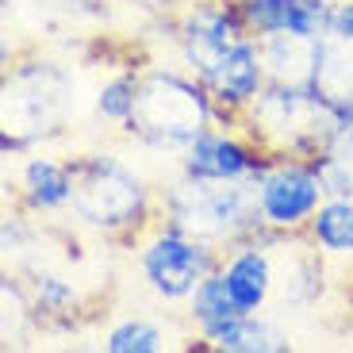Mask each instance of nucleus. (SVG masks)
<instances>
[{"mask_svg": "<svg viewBox=\"0 0 353 353\" xmlns=\"http://www.w3.org/2000/svg\"><path fill=\"white\" fill-rule=\"evenodd\" d=\"M215 123H239V119L223 112L219 100L208 92V85L200 77H192L181 62L176 65L158 62L139 70L134 112L119 134L127 142H134L139 150L154 154V158L176 161Z\"/></svg>", "mask_w": 353, "mask_h": 353, "instance_id": "nucleus-1", "label": "nucleus"}, {"mask_svg": "<svg viewBox=\"0 0 353 353\" xmlns=\"http://www.w3.org/2000/svg\"><path fill=\"white\" fill-rule=\"evenodd\" d=\"M77 188L65 219L73 230L104 242H139L158 223V188L139 165L115 150H85L73 158Z\"/></svg>", "mask_w": 353, "mask_h": 353, "instance_id": "nucleus-2", "label": "nucleus"}, {"mask_svg": "<svg viewBox=\"0 0 353 353\" xmlns=\"http://www.w3.org/2000/svg\"><path fill=\"white\" fill-rule=\"evenodd\" d=\"M239 127L269 154L319 158L342 134L353 131V100L327 97L315 85L269 81L261 97L239 115Z\"/></svg>", "mask_w": 353, "mask_h": 353, "instance_id": "nucleus-3", "label": "nucleus"}, {"mask_svg": "<svg viewBox=\"0 0 353 353\" xmlns=\"http://www.w3.org/2000/svg\"><path fill=\"white\" fill-rule=\"evenodd\" d=\"M77 115V73L58 58H19L4 73L0 100V146L4 158H19L27 150H43L65 139Z\"/></svg>", "mask_w": 353, "mask_h": 353, "instance_id": "nucleus-4", "label": "nucleus"}, {"mask_svg": "<svg viewBox=\"0 0 353 353\" xmlns=\"http://www.w3.org/2000/svg\"><path fill=\"white\" fill-rule=\"evenodd\" d=\"M158 219L215 246L219 254L265 230L254 185H215L181 173L165 188H158Z\"/></svg>", "mask_w": 353, "mask_h": 353, "instance_id": "nucleus-5", "label": "nucleus"}, {"mask_svg": "<svg viewBox=\"0 0 353 353\" xmlns=\"http://www.w3.org/2000/svg\"><path fill=\"white\" fill-rule=\"evenodd\" d=\"M219 261L223 254L215 246H208V242L192 239V234L169 227L161 219L134 242L139 284L161 307H185L188 296L219 269Z\"/></svg>", "mask_w": 353, "mask_h": 353, "instance_id": "nucleus-6", "label": "nucleus"}, {"mask_svg": "<svg viewBox=\"0 0 353 353\" xmlns=\"http://www.w3.org/2000/svg\"><path fill=\"white\" fill-rule=\"evenodd\" d=\"M254 196H257V215H261L265 230L303 234L311 215L327 200V188H323V176H319L311 158L273 154L265 173L254 181Z\"/></svg>", "mask_w": 353, "mask_h": 353, "instance_id": "nucleus-7", "label": "nucleus"}, {"mask_svg": "<svg viewBox=\"0 0 353 353\" xmlns=\"http://www.w3.org/2000/svg\"><path fill=\"white\" fill-rule=\"evenodd\" d=\"M242 35H250V27L242 23L239 0H188L173 19L176 62L203 81Z\"/></svg>", "mask_w": 353, "mask_h": 353, "instance_id": "nucleus-8", "label": "nucleus"}, {"mask_svg": "<svg viewBox=\"0 0 353 353\" xmlns=\"http://www.w3.org/2000/svg\"><path fill=\"white\" fill-rule=\"evenodd\" d=\"M273 154L257 139H250L239 123H215L173 161L181 176L192 181H215V185H254L265 173Z\"/></svg>", "mask_w": 353, "mask_h": 353, "instance_id": "nucleus-9", "label": "nucleus"}, {"mask_svg": "<svg viewBox=\"0 0 353 353\" xmlns=\"http://www.w3.org/2000/svg\"><path fill=\"white\" fill-rule=\"evenodd\" d=\"M12 161H16V176H12L16 208L39 215V219H65L73 188H77L73 158H62L50 146H43V150H27Z\"/></svg>", "mask_w": 353, "mask_h": 353, "instance_id": "nucleus-10", "label": "nucleus"}, {"mask_svg": "<svg viewBox=\"0 0 353 353\" xmlns=\"http://www.w3.org/2000/svg\"><path fill=\"white\" fill-rule=\"evenodd\" d=\"M330 261L307 242V234H276V292L273 303L284 315H307L323 303Z\"/></svg>", "mask_w": 353, "mask_h": 353, "instance_id": "nucleus-11", "label": "nucleus"}, {"mask_svg": "<svg viewBox=\"0 0 353 353\" xmlns=\"http://www.w3.org/2000/svg\"><path fill=\"white\" fill-rule=\"evenodd\" d=\"M219 273L242 311H269L276 292V230H261L223 250Z\"/></svg>", "mask_w": 353, "mask_h": 353, "instance_id": "nucleus-12", "label": "nucleus"}, {"mask_svg": "<svg viewBox=\"0 0 353 353\" xmlns=\"http://www.w3.org/2000/svg\"><path fill=\"white\" fill-rule=\"evenodd\" d=\"M203 85H208V92L219 100L223 112H230L234 119H239V115L246 112L257 97H261V88L269 85L261 39H257V35H242L239 43L223 54V62L203 77Z\"/></svg>", "mask_w": 353, "mask_h": 353, "instance_id": "nucleus-13", "label": "nucleus"}, {"mask_svg": "<svg viewBox=\"0 0 353 353\" xmlns=\"http://www.w3.org/2000/svg\"><path fill=\"white\" fill-rule=\"evenodd\" d=\"M242 23L250 35L269 39V35H307L319 39L327 31V12L330 4L323 0H239Z\"/></svg>", "mask_w": 353, "mask_h": 353, "instance_id": "nucleus-14", "label": "nucleus"}, {"mask_svg": "<svg viewBox=\"0 0 353 353\" xmlns=\"http://www.w3.org/2000/svg\"><path fill=\"white\" fill-rule=\"evenodd\" d=\"M303 234L334 269H353V200L350 196H327L323 208L311 215Z\"/></svg>", "mask_w": 353, "mask_h": 353, "instance_id": "nucleus-15", "label": "nucleus"}, {"mask_svg": "<svg viewBox=\"0 0 353 353\" xmlns=\"http://www.w3.org/2000/svg\"><path fill=\"white\" fill-rule=\"evenodd\" d=\"M265 50V70L269 81H284V85H315L319 58H323V35H269L261 39Z\"/></svg>", "mask_w": 353, "mask_h": 353, "instance_id": "nucleus-16", "label": "nucleus"}, {"mask_svg": "<svg viewBox=\"0 0 353 353\" xmlns=\"http://www.w3.org/2000/svg\"><path fill=\"white\" fill-rule=\"evenodd\" d=\"M212 350H219V353H288L292 334L269 311H239L219 330Z\"/></svg>", "mask_w": 353, "mask_h": 353, "instance_id": "nucleus-17", "label": "nucleus"}, {"mask_svg": "<svg viewBox=\"0 0 353 353\" xmlns=\"http://www.w3.org/2000/svg\"><path fill=\"white\" fill-rule=\"evenodd\" d=\"M239 303H234V296H230V288H227V281H223V273L215 269L208 281L200 284V288L188 296V303H185V323H188V330H192L196 338H200L203 345H212L215 338H219V330L227 327L230 319L239 315Z\"/></svg>", "mask_w": 353, "mask_h": 353, "instance_id": "nucleus-18", "label": "nucleus"}, {"mask_svg": "<svg viewBox=\"0 0 353 353\" xmlns=\"http://www.w3.org/2000/svg\"><path fill=\"white\" fill-rule=\"evenodd\" d=\"M27 292H31V303H35L39 323H54V319H70L81 307V288L70 273L54 269L46 261H35L23 269Z\"/></svg>", "mask_w": 353, "mask_h": 353, "instance_id": "nucleus-19", "label": "nucleus"}, {"mask_svg": "<svg viewBox=\"0 0 353 353\" xmlns=\"http://www.w3.org/2000/svg\"><path fill=\"white\" fill-rule=\"evenodd\" d=\"M35 327H39V315H35L23 273L4 269V276H0V338L12 350V345H23Z\"/></svg>", "mask_w": 353, "mask_h": 353, "instance_id": "nucleus-20", "label": "nucleus"}, {"mask_svg": "<svg viewBox=\"0 0 353 353\" xmlns=\"http://www.w3.org/2000/svg\"><path fill=\"white\" fill-rule=\"evenodd\" d=\"M108 353H161L173 345L169 327L154 315H119L100 338Z\"/></svg>", "mask_w": 353, "mask_h": 353, "instance_id": "nucleus-21", "label": "nucleus"}, {"mask_svg": "<svg viewBox=\"0 0 353 353\" xmlns=\"http://www.w3.org/2000/svg\"><path fill=\"white\" fill-rule=\"evenodd\" d=\"M134 97H139V65H119L115 73H108L92 92V112L100 123L123 131L127 119L134 112Z\"/></svg>", "mask_w": 353, "mask_h": 353, "instance_id": "nucleus-22", "label": "nucleus"}, {"mask_svg": "<svg viewBox=\"0 0 353 353\" xmlns=\"http://www.w3.org/2000/svg\"><path fill=\"white\" fill-rule=\"evenodd\" d=\"M39 223H43V219L31 215V212H23V208L4 212V219H0V250H4L8 269L23 273L27 265L39 261V234H43Z\"/></svg>", "mask_w": 353, "mask_h": 353, "instance_id": "nucleus-23", "label": "nucleus"}, {"mask_svg": "<svg viewBox=\"0 0 353 353\" xmlns=\"http://www.w3.org/2000/svg\"><path fill=\"white\" fill-rule=\"evenodd\" d=\"M315 88L327 97L353 100V39H327L323 35V58H319Z\"/></svg>", "mask_w": 353, "mask_h": 353, "instance_id": "nucleus-24", "label": "nucleus"}, {"mask_svg": "<svg viewBox=\"0 0 353 353\" xmlns=\"http://www.w3.org/2000/svg\"><path fill=\"white\" fill-rule=\"evenodd\" d=\"M327 39H353V0H338L327 12Z\"/></svg>", "mask_w": 353, "mask_h": 353, "instance_id": "nucleus-25", "label": "nucleus"}, {"mask_svg": "<svg viewBox=\"0 0 353 353\" xmlns=\"http://www.w3.org/2000/svg\"><path fill=\"white\" fill-rule=\"evenodd\" d=\"M323 4H338V0H323Z\"/></svg>", "mask_w": 353, "mask_h": 353, "instance_id": "nucleus-26", "label": "nucleus"}]
</instances>
